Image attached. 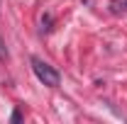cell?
Returning a JSON list of instances; mask_svg holds the SVG:
<instances>
[{
    "mask_svg": "<svg viewBox=\"0 0 127 124\" xmlns=\"http://www.w3.org/2000/svg\"><path fill=\"white\" fill-rule=\"evenodd\" d=\"M125 5H127V2H125Z\"/></svg>",
    "mask_w": 127,
    "mask_h": 124,
    "instance_id": "5b68a950",
    "label": "cell"
},
{
    "mask_svg": "<svg viewBox=\"0 0 127 124\" xmlns=\"http://www.w3.org/2000/svg\"><path fill=\"white\" fill-rule=\"evenodd\" d=\"M10 119H12V124H17V122H22V112H20V109H15V112H12V117H10Z\"/></svg>",
    "mask_w": 127,
    "mask_h": 124,
    "instance_id": "7a4b0ae2",
    "label": "cell"
},
{
    "mask_svg": "<svg viewBox=\"0 0 127 124\" xmlns=\"http://www.w3.org/2000/svg\"><path fill=\"white\" fill-rule=\"evenodd\" d=\"M49 24H51V15H47L42 20V29H49Z\"/></svg>",
    "mask_w": 127,
    "mask_h": 124,
    "instance_id": "3957f363",
    "label": "cell"
},
{
    "mask_svg": "<svg viewBox=\"0 0 127 124\" xmlns=\"http://www.w3.org/2000/svg\"><path fill=\"white\" fill-rule=\"evenodd\" d=\"M30 63H32V71H34V76L39 78L44 85H49V88H56V85L61 83V76H59V71H56L54 66H49L47 61H42L39 56H32Z\"/></svg>",
    "mask_w": 127,
    "mask_h": 124,
    "instance_id": "6da1fadb",
    "label": "cell"
},
{
    "mask_svg": "<svg viewBox=\"0 0 127 124\" xmlns=\"http://www.w3.org/2000/svg\"><path fill=\"white\" fill-rule=\"evenodd\" d=\"M0 59H7V51H2V49H0Z\"/></svg>",
    "mask_w": 127,
    "mask_h": 124,
    "instance_id": "277c9868",
    "label": "cell"
}]
</instances>
